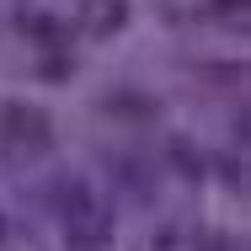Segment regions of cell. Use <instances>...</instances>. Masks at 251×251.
I'll return each instance as SVG.
<instances>
[{"mask_svg":"<svg viewBox=\"0 0 251 251\" xmlns=\"http://www.w3.org/2000/svg\"><path fill=\"white\" fill-rule=\"evenodd\" d=\"M0 128H5V145L22 155H43L53 145V123L43 107H27V101H11L5 112H0Z\"/></svg>","mask_w":251,"mask_h":251,"instance_id":"cell-1","label":"cell"},{"mask_svg":"<svg viewBox=\"0 0 251 251\" xmlns=\"http://www.w3.org/2000/svg\"><path fill=\"white\" fill-rule=\"evenodd\" d=\"M80 22H86V32L112 38V32H123V22H128V0H80Z\"/></svg>","mask_w":251,"mask_h":251,"instance_id":"cell-2","label":"cell"},{"mask_svg":"<svg viewBox=\"0 0 251 251\" xmlns=\"http://www.w3.org/2000/svg\"><path fill=\"white\" fill-rule=\"evenodd\" d=\"M32 32H38L43 49H64V43H70V32H64L59 22H32Z\"/></svg>","mask_w":251,"mask_h":251,"instance_id":"cell-3","label":"cell"},{"mask_svg":"<svg viewBox=\"0 0 251 251\" xmlns=\"http://www.w3.org/2000/svg\"><path fill=\"white\" fill-rule=\"evenodd\" d=\"M0 241H5V219H0Z\"/></svg>","mask_w":251,"mask_h":251,"instance_id":"cell-4","label":"cell"}]
</instances>
